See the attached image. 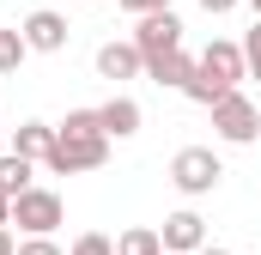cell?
<instances>
[{
  "label": "cell",
  "instance_id": "obj_24",
  "mask_svg": "<svg viewBox=\"0 0 261 255\" xmlns=\"http://www.w3.org/2000/svg\"><path fill=\"white\" fill-rule=\"evenodd\" d=\"M249 6H255V18H261V0H249Z\"/></svg>",
  "mask_w": 261,
  "mask_h": 255
},
{
  "label": "cell",
  "instance_id": "obj_16",
  "mask_svg": "<svg viewBox=\"0 0 261 255\" xmlns=\"http://www.w3.org/2000/svg\"><path fill=\"white\" fill-rule=\"evenodd\" d=\"M182 91H189V97H195V104H206V110H213V104H219V97H231V91H225V85H213V79H206V73H200V67H195V79H189V85H182Z\"/></svg>",
  "mask_w": 261,
  "mask_h": 255
},
{
  "label": "cell",
  "instance_id": "obj_12",
  "mask_svg": "<svg viewBox=\"0 0 261 255\" xmlns=\"http://www.w3.org/2000/svg\"><path fill=\"white\" fill-rule=\"evenodd\" d=\"M195 67H200V61H189V55H182V49H176V55H170V61H152V67H146V73H152V79H158V85H176V91H182V85H189V79H195Z\"/></svg>",
  "mask_w": 261,
  "mask_h": 255
},
{
  "label": "cell",
  "instance_id": "obj_7",
  "mask_svg": "<svg viewBox=\"0 0 261 255\" xmlns=\"http://www.w3.org/2000/svg\"><path fill=\"white\" fill-rule=\"evenodd\" d=\"M158 237H164V255H200V249H206V225H200V213H170Z\"/></svg>",
  "mask_w": 261,
  "mask_h": 255
},
{
  "label": "cell",
  "instance_id": "obj_22",
  "mask_svg": "<svg viewBox=\"0 0 261 255\" xmlns=\"http://www.w3.org/2000/svg\"><path fill=\"white\" fill-rule=\"evenodd\" d=\"M0 225H12V200L6 194H0Z\"/></svg>",
  "mask_w": 261,
  "mask_h": 255
},
{
  "label": "cell",
  "instance_id": "obj_13",
  "mask_svg": "<svg viewBox=\"0 0 261 255\" xmlns=\"http://www.w3.org/2000/svg\"><path fill=\"white\" fill-rule=\"evenodd\" d=\"M116 255H164V237H158L152 225H134V231H122Z\"/></svg>",
  "mask_w": 261,
  "mask_h": 255
},
{
  "label": "cell",
  "instance_id": "obj_5",
  "mask_svg": "<svg viewBox=\"0 0 261 255\" xmlns=\"http://www.w3.org/2000/svg\"><path fill=\"white\" fill-rule=\"evenodd\" d=\"M12 225H18V231H31V237H49V231L61 225V194L24 189L18 200H12Z\"/></svg>",
  "mask_w": 261,
  "mask_h": 255
},
{
  "label": "cell",
  "instance_id": "obj_9",
  "mask_svg": "<svg viewBox=\"0 0 261 255\" xmlns=\"http://www.w3.org/2000/svg\"><path fill=\"white\" fill-rule=\"evenodd\" d=\"M49 152H55V128L49 122H24L12 134V158H24V164H49Z\"/></svg>",
  "mask_w": 261,
  "mask_h": 255
},
{
  "label": "cell",
  "instance_id": "obj_25",
  "mask_svg": "<svg viewBox=\"0 0 261 255\" xmlns=\"http://www.w3.org/2000/svg\"><path fill=\"white\" fill-rule=\"evenodd\" d=\"M200 255H225V249H200Z\"/></svg>",
  "mask_w": 261,
  "mask_h": 255
},
{
  "label": "cell",
  "instance_id": "obj_8",
  "mask_svg": "<svg viewBox=\"0 0 261 255\" xmlns=\"http://www.w3.org/2000/svg\"><path fill=\"white\" fill-rule=\"evenodd\" d=\"M18 37H24V49L55 55V49H67V18L61 12H31V18L18 24Z\"/></svg>",
  "mask_w": 261,
  "mask_h": 255
},
{
  "label": "cell",
  "instance_id": "obj_21",
  "mask_svg": "<svg viewBox=\"0 0 261 255\" xmlns=\"http://www.w3.org/2000/svg\"><path fill=\"white\" fill-rule=\"evenodd\" d=\"M200 6H206V12H231L237 0H200Z\"/></svg>",
  "mask_w": 261,
  "mask_h": 255
},
{
  "label": "cell",
  "instance_id": "obj_10",
  "mask_svg": "<svg viewBox=\"0 0 261 255\" xmlns=\"http://www.w3.org/2000/svg\"><path fill=\"white\" fill-rule=\"evenodd\" d=\"M97 73L103 79H134V73H146V61H140L134 43H103L97 49Z\"/></svg>",
  "mask_w": 261,
  "mask_h": 255
},
{
  "label": "cell",
  "instance_id": "obj_1",
  "mask_svg": "<svg viewBox=\"0 0 261 255\" xmlns=\"http://www.w3.org/2000/svg\"><path fill=\"white\" fill-rule=\"evenodd\" d=\"M103 158H110V134L97 122V110H73V116L55 128L49 170H55V176H73V170H97Z\"/></svg>",
  "mask_w": 261,
  "mask_h": 255
},
{
  "label": "cell",
  "instance_id": "obj_11",
  "mask_svg": "<svg viewBox=\"0 0 261 255\" xmlns=\"http://www.w3.org/2000/svg\"><path fill=\"white\" fill-rule=\"evenodd\" d=\"M97 122H103L110 140H128V134H140V104H134V97H110V104L97 110Z\"/></svg>",
  "mask_w": 261,
  "mask_h": 255
},
{
  "label": "cell",
  "instance_id": "obj_14",
  "mask_svg": "<svg viewBox=\"0 0 261 255\" xmlns=\"http://www.w3.org/2000/svg\"><path fill=\"white\" fill-rule=\"evenodd\" d=\"M24 189H31V164L6 152V158H0V194H6V200H18Z\"/></svg>",
  "mask_w": 261,
  "mask_h": 255
},
{
  "label": "cell",
  "instance_id": "obj_18",
  "mask_svg": "<svg viewBox=\"0 0 261 255\" xmlns=\"http://www.w3.org/2000/svg\"><path fill=\"white\" fill-rule=\"evenodd\" d=\"M243 67H249V79H261V18H255V31L243 37Z\"/></svg>",
  "mask_w": 261,
  "mask_h": 255
},
{
  "label": "cell",
  "instance_id": "obj_17",
  "mask_svg": "<svg viewBox=\"0 0 261 255\" xmlns=\"http://www.w3.org/2000/svg\"><path fill=\"white\" fill-rule=\"evenodd\" d=\"M67 255H116V243H110L103 231H85V237H79V243H73Z\"/></svg>",
  "mask_w": 261,
  "mask_h": 255
},
{
  "label": "cell",
  "instance_id": "obj_2",
  "mask_svg": "<svg viewBox=\"0 0 261 255\" xmlns=\"http://www.w3.org/2000/svg\"><path fill=\"white\" fill-rule=\"evenodd\" d=\"M219 176H225V164H219L213 146H182V152L170 158V183H176L182 194H213Z\"/></svg>",
  "mask_w": 261,
  "mask_h": 255
},
{
  "label": "cell",
  "instance_id": "obj_23",
  "mask_svg": "<svg viewBox=\"0 0 261 255\" xmlns=\"http://www.w3.org/2000/svg\"><path fill=\"white\" fill-rule=\"evenodd\" d=\"M0 255H18V249H12V237H6V225H0Z\"/></svg>",
  "mask_w": 261,
  "mask_h": 255
},
{
  "label": "cell",
  "instance_id": "obj_15",
  "mask_svg": "<svg viewBox=\"0 0 261 255\" xmlns=\"http://www.w3.org/2000/svg\"><path fill=\"white\" fill-rule=\"evenodd\" d=\"M24 55H31V49H24V37H18V31H0V73H18Z\"/></svg>",
  "mask_w": 261,
  "mask_h": 255
},
{
  "label": "cell",
  "instance_id": "obj_3",
  "mask_svg": "<svg viewBox=\"0 0 261 255\" xmlns=\"http://www.w3.org/2000/svg\"><path fill=\"white\" fill-rule=\"evenodd\" d=\"M213 134L219 140H231V146H249L261 134V110L243 97V91H231V97H219L213 104Z\"/></svg>",
  "mask_w": 261,
  "mask_h": 255
},
{
  "label": "cell",
  "instance_id": "obj_20",
  "mask_svg": "<svg viewBox=\"0 0 261 255\" xmlns=\"http://www.w3.org/2000/svg\"><path fill=\"white\" fill-rule=\"evenodd\" d=\"M18 255H61L49 237H31V243H18Z\"/></svg>",
  "mask_w": 261,
  "mask_h": 255
},
{
  "label": "cell",
  "instance_id": "obj_6",
  "mask_svg": "<svg viewBox=\"0 0 261 255\" xmlns=\"http://www.w3.org/2000/svg\"><path fill=\"white\" fill-rule=\"evenodd\" d=\"M200 73H206L213 85L237 91V79H249V67H243V43H206V55H200Z\"/></svg>",
  "mask_w": 261,
  "mask_h": 255
},
{
  "label": "cell",
  "instance_id": "obj_4",
  "mask_svg": "<svg viewBox=\"0 0 261 255\" xmlns=\"http://www.w3.org/2000/svg\"><path fill=\"white\" fill-rule=\"evenodd\" d=\"M134 49H140V61H170L176 49H182V18L176 12H152V18H140V31H134Z\"/></svg>",
  "mask_w": 261,
  "mask_h": 255
},
{
  "label": "cell",
  "instance_id": "obj_19",
  "mask_svg": "<svg viewBox=\"0 0 261 255\" xmlns=\"http://www.w3.org/2000/svg\"><path fill=\"white\" fill-rule=\"evenodd\" d=\"M128 12H140V18H152V12H170V0H122Z\"/></svg>",
  "mask_w": 261,
  "mask_h": 255
}]
</instances>
